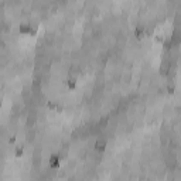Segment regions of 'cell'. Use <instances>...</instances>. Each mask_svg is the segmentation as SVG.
I'll list each match as a JSON object with an SVG mask.
<instances>
[{
	"instance_id": "4",
	"label": "cell",
	"mask_w": 181,
	"mask_h": 181,
	"mask_svg": "<svg viewBox=\"0 0 181 181\" xmlns=\"http://www.w3.org/2000/svg\"><path fill=\"white\" fill-rule=\"evenodd\" d=\"M67 85L69 89H75V86H76V79L75 78H71V79H68L67 81Z\"/></svg>"
},
{
	"instance_id": "3",
	"label": "cell",
	"mask_w": 181,
	"mask_h": 181,
	"mask_svg": "<svg viewBox=\"0 0 181 181\" xmlns=\"http://www.w3.org/2000/svg\"><path fill=\"white\" fill-rule=\"evenodd\" d=\"M105 147H106V140L105 139H98L95 143V150L96 151H103Z\"/></svg>"
},
{
	"instance_id": "1",
	"label": "cell",
	"mask_w": 181,
	"mask_h": 181,
	"mask_svg": "<svg viewBox=\"0 0 181 181\" xmlns=\"http://www.w3.org/2000/svg\"><path fill=\"white\" fill-rule=\"evenodd\" d=\"M20 33H21V34H27V33L34 34V33H36V29H33L29 23H23V24H20Z\"/></svg>"
},
{
	"instance_id": "5",
	"label": "cell",
	"mask_w": 181,
	"mask_h": 181,
	"mask_svg": "<svg viewBox=\"0 0 181 181\" xmlns=\"http://www.w3.org/2000/svg\"><path fill=\"white\" fill-rule=\"evenodd\" d=\"M23 153H24V149H23V147H20V146H18V147H16V153H14L16 157H21Z\"/></svg>"
},
{
	"instance_id": "8",
	"label": "cell",
	"mask_w": 181,
	"mask_h": 181,
	"mask_svg": "<svg viewBox=\"0 0 181 181\" xmlns=\"http://www.w3.org/2000/svg\"><path fill=\"white\" fill-rule=\"evenodd\" d=\"M0 106H2V102H0Z\"/></svg>"
},
{
	"instance_id": "7",
	"label": "cell",
	"mask_w": 181,
	"mask_h": 181,
	"mask_svg": "<svg viewBox=\"0 0 181 181\" xmlns=\"http://www.w3.org/2000/svg\"><path fill=\"white\" fill-rule=\"evenodd\" d=\"M14 142H16V137H14V136L9 139V143H10V144H11V143H14Z\"/></svg>"
},
{
	"instance_id": "6",
	"label": "cell",
	"mask_w": 181,
	"mask_h": 181,
	"mask_svg": "<svg viewBox=\"0 0 181 181\" xmlns=\"http://www.w3.org/2000/svg\"><path fill=\"white\" fill-rule=\"evenodd\" d=\"M143 30H144L143 27H137V29H136V34H137V36H142V34H143Z\"/></svg>"
},
{
	"instance_id": "2",
	"label": "cell",
	"mask_w": 181,
	"mask_h": 181,
	"mask_svg": "<svg viewBox=\"0 0 181 181\" xmlns=\"http://www.w3.org/2000/svg\"><path fill=\"white\" fill-rule=\"evenodd\" d=\"M60 160H61L60 154H53V156L50 157V167L51 168H58V167H60Z\"/></svg>"
}]
</instances>
